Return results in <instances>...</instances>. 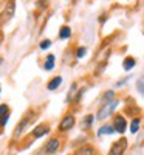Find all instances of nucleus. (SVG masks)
<instances>
[{
  "label": "nucleus",
  "mask_w": 144,
  "mask_h": 155,
  "mask_svg": "<svg viewBox=\"0 0 144 155\" xmlns=\"http://www.w3.org/2000/svg\"><path fill=\"white\" fill-rule=\"evenodd\" d=\"M118 102H119V101H116V99H113V101H110V102H106V106H104V107L98 112L96 118H98V120H104L106 116H109V115H110V112L118 106Z\"/></svg>",
  "instance_id": "obj_1"
},
{
  "label": "nucleus",
  "mask_w": 144,
  "mask_h": 155,
  "mask_svg": "<svg viewBox=\"0 0 144 155\" xmlns=\"http://www.w3.org/2000/svg\"><path fill=\"white\" fill-rule=\"evenodd\" d=\"M126 147H127V140H126V138H121L119 141L113 143V146H112L109 155H123L124 150H126Z\"/></svg>",
  "instance_id": "obj_2"
},
{
  "label": "nucleus",
  "mask_w": 144,
  "mask_h": 155,
  "mask_svg": "<svg viewBox=\"0 0 144 155\" xmlns=\"http://www.w3.org/2000/svg\"><path fill=\"white\" fill-rule=\"evenodd\" d=\"M115 132H119V134H124L126 132V120L124 116L121 115H116L115 116Z\"/></svg>",
  "instance_id": "obj_3"
},
{
  "label": "nucleus",
  "mask_w": 144,
  "mask_h": 155,
  "mask_svg": "<svg viewBox=\"0 0 144 155\" xmlns=\"http://www.w3.org/2000/svg\"><path fill=\"white\" fill-rule=\"evenodd\" d=\"M73 126H74V116H73V115H67V116L62 120L59 129H61L62 132H65V130H68V129H71Z\"/></svg>",
  "instance_id": "obj_4"
},
{
  "label": "nucleus",
  "mask_w": 144,
  "mask_h": 155,
  "mask_svg": "<svg viewBox=\"0 0 144 155\" xmlns=\"http://www.w3.org/2000/svg\"><path fill=\"white\" fill-rule=\"evenodd\" d=\"M57 149H59V140L57 138H51L45 146L47 153H54V152H57Z\"/></svg>",
  "instance_id": "obj_5"
},
{
  "label": "nucleus",
  "mask_w": 144,
  "mask_h": 155,
  "mask_svg": "<svg viewBox=\"0 0 144 155\" xmlns=\"http://www.w3.org/2000/svg\"><path fill=\"white\" fill-rule=\"evenodd\" d=\"M48 130H50V127H48L47 124H41V126H37L34 130H33V137L39 138V137H42V135L48 134Z\"/></svg>",
  "instance_id": "obj_6"
},
{
  "label": "nucleus",
  "mask_w": 144,
  "mask_h": 155,
  "mask_svg": "<svg viewBox=\"0 0 144 155\" xmlns=\"http://www.w3.org/2000/svg\"><path fill=\"white\" fill-rule=\"evenodd\" d=\"M61 84H62V78H61V76H56L54 79H51V81L48 82V90H56Z\"/></svg>",
  "instance_id": "obj_7"
},
{
  "label": "nucleus",
  "mask_w": 144,
  "mask_h": 155,
  "mask_svg": "<svg viewBox=\"0 0 144 155\" xmlns=\"http://www.w3.org/2000/svg\"><path fill=\"white\" fill-rule=\"evenodd\" d=\"M28 118H23L20 123H19V126H17V129H16V130H14V137H19L20 134H22V130H23V129H25V126H27L28 124Z\"/></svg>",
  "instance_id": "obj_8"
},
{
  "label": "nucleus",
  "mask_w": 144,
  "mask_h": 155,
  "mask_svg": "<svg viewBox=\"0 0 144 155\" xmlns=\"http://www.w3.org/2000/svg\"><path fill=\"white\" fill-rule=\"evenodd\" d=\"M123 67H124V70H127V71H129V70H132V68L135 67V59H133V58H130V56H129V58H126V59H124V65H123Z\"/></svg>",
  "instance_id": "obj_9"
},
{
  "label": "nucleus",
  "mask_w": 144,
  "mask_h": 155,
  "mask_svg": "<svg viewBox=\"0 0 144 155\" xmlns=\"http://www.w3.org/2000/svg\"><path fill=\"white\" fill-rule=\"evenodd\" d=\"M74 155H93V149H91L90 146H85V147L77 149Z\"/></svg>",
  "instance_id": "obj_10"
},
{
  "label": "nucleus",
  "mask_w": 144,
  "mask_h": 155,
  "mask_svg": "<svg viewBox=\"0 0 144 155\" xmlns=\"http://www.w3.org/2000/svg\"><path fill=\"white\" fill-rule=\"evenodd\" d=\"M93 120H95V116L93 115H87V116H84V120H82V127L84 129H88L90 126H91V123H93Z\"/></svg>",
  "instance_id": "obj_11"
},
{
  "label": "nucleus",
  "mask_w": 144,
  "mask_h": 155,
  "mask_svg": "<svg viewBox=\"0 0 144 155\" xmlns=\"http://www.w3.org/2000/svg\"><path fill=\"white\" fill-rule=\"evenodd\" d=\"M70 36H71L70 27H62V28H61V33H59V37H61V39H68Z\"/></svg>",
  "instance_id": "obj_12"
},
{
  "label": "nucleus",
  "mask_w": 144,
  "mask_h": 155,
  "mask_svg": "<svg viewBox=\"0 0 144 155\" xmlns=\"http://www.w3.org/2000/svg\"><path fill=\"white\" fill-rule=\"evenodd\" d=\"M53 67H54V56L48 54L47 56V62H45V70H53Z\"/></svg>",
  "instance_id": "obj_13"
},
{
  "label": "nucleus",
  "mask_w": 144,
  "mask_h": 155,
  "mask_svg": "<svg viewBox=\"0 0 144 155\" xmlns=\"http://www.w3.org/2000/svg\"><path fill=\"white\" fill-rule=\"evenodd\" d=\"M115 132V129L112 127V126H102L101 129H99V132H98V135L101 137V135H104V134H107V135H110V134H113Z\"/></svg>",
  "instance_id": "obj_14"
},
{
  "label": "nucleus",
  "mask_w": 144,
  "mask_h": 155,
  "mask_svg": "<svg viewBox=\"0 0 144 155\" xmlns=\"http://www.w3.org/2000/svg\"><path fill=\"white\" fill-rule=\"evenodd\" d=\"M139 123H141V120H139V118H135V120L132 121V124H130V132L136 134L138 129H139Z\"/></svg>",
  "instance_id": "obj_15"
},
{
  "label": "nucleus",
  "mask_w": 144,
  "mask_h": 155,
  "mask_svg": "<svg viewBox=\"0 0 144 155\" xmlns=\"http://www.w3.org/2000/svg\"><path fill=\"white\" fill-rule=\"evenodd\" d=\"M12 12H14V3H9L8 6H6V11H5V14H6V17L5 19H11V16H12Z\"/></svg>",
  "instance_id": "obj_16"
},
{
  "label": "nucleus",
  "mask_w": 144,
  "mask_h": 155,
  "mask_svg": "<svg viewBox=\"0 0 144 155\" xmlns=\"http://www.w3.org/2000/svg\"><path fill=\"white\" fill-rule=\"evenodd\" d=\"M8 112H9L8 106H6V104H2V106H0V118H5L6 115H9Z\"/></svg>",
  "instance_id": "obj_17"
},
{
  "label": "nucleus",
  "mask_w": 144,
  "mask_h": 155,
  "mask_svg": "<svg viewBox=\"0 0 144 155\" xmlns=\"http://www.w3.org/2000/svg\"><path fill=\"white\" fill-rule=\"evenodd\" d=\"M113 98V90H110V92L104 93V99H106V102H110V99Z\"/></svg>",
  "instance_id": "obj_18"
},
{
  "label": "nucleus",
  "mask_w": 144,
  "mask_h": 155,
  "mask_svg": "<svg viewBox=\"0 0 144 155\" xmlns=\"http://www.w3.org/2000/svg\"><path fill=\"white\" fill-rule=\"evenodd\" d=\"M85 53H87V48H79L77 50V58H84Z\"/></svg>",
  "instance_id": "obj_19"
},
{
  "label": "nucleus",
  "mask_w": 144,
  "mask_h": 155,
  "mask_svg": "<svg viewBox=\"0 0 144 155\" xmlns=\"http://www.w3.org/2000/svg\"><path fill=\"white\" fill-rule=\"evenodd\" d=\"M50 45H51V42H50V41H44V42H41V48H42V50H47Z\"/></svg>",
  "instance_id": "obj_20"
},
{
  "label": "nucleus",
  "mask_w": 144,
  "mask_h": 155,
  "mask_svg": "<svg viewBox=\"0 0 144 155\" xmlns=\"http://www.w3.org/2000/svg\"><path fill=\"white\" fill-rule=\"evenodd\" d=\"M138 87H139V92H141V93L144 95V87H142V81H139V82H138Z\"/></svg>",
  "instance_id": "obj_21"
},
{
  "label": "nucleus",
  "mask_w": 144,
  "mask_h": 155,
  "mask_svg": "<svg viewBox=\"0 0 144 155\" xmlns=\"http://www.w3.org/2000/svg\"><path fill=\"white\" fill-rule=\"evenodd\" d=\"M0 62H2V59H0Z\"/></svg>",
  "instance_id": "obj_22"
}]
</instances>
